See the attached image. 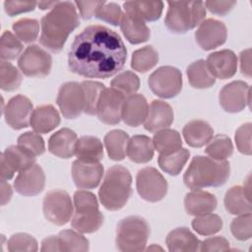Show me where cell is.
Segmentation results:
<instances>
[{
  "instance_id": "1",
  "label": "cell",
  "mask_w": 252,
  "mask_h": 252,
  "mask_svg": "<svg viewBox=\"0 0 252 252\" xmlns=\"http://www.w3.org/2000/svg\"><path fill=\"white\" fill-rule=\"evenodd\" d=\"M127 60L120 35L100 25H91L77 34L68 52L69 69L85 78H108L118 73Z\"/></svg>"
},
{
  "instance_id": "2",
  "label": "cell",
  "mask_w": 252,
  "mask_h": 252,
  "mask_svg": "<svg viewBox=\"0 0 252 252\" xmlns=\"http://www.w3.org/2000/svg\"><path fill=\"white\" fill-rule=\"evenodd\" d=\"M80 25L74 2H59L40 20L39 42L51 52H59L70 33Z\"/></svg>"
},
{
  "instance_id": "3",
  "label": "cell",
  "mask_w": 252,
  "mask_h": 252,
  "mask_svg": "<svg viewBox=\"0 0 252 252\" xmlns=\"http://www.w3.org/2000/svg\"><path fill=\"white\" fill-rule=\"evenodd\" d=\"M229 174L230 165L227 160L195 156L183 175V181L192 190L219 187L227 181Z\"/></svg>"
},
{
  "instance_id": "4",
  "label": "cell",
  "mask_w": 252,
  "mask_h": 252,
  "mask_svg": "<svg viewBox=\"0 0 252 252\" xmlns=\"http://www.w3.org/2000/svg\"><path fill=\"white\" fill-rule=\"evenodd\" d=\"M132 176L122 165H113L105 173L98 190L99 201L108 211H118L128 202L132 194Z\"/></svg>"
},
{
  "instance_id": "5",
  "label": "cell",
  "mask_w": 252,
  "mask_h": 252,
  "mask_svg": "<svg viewBox=\"0 0 252 252\" xmlns=\"http://www.w3.org/2000/svg\"><path fill=\"white\" fill-rule=\"evenodd\" d=\"M164 19L166 28L175 33H185L199 26L206 17L205 3L201 1H168Z\"/></svg>"
},
{
  "instance_id": "6",
  "label": "cell",
  "mask_w": 252,
  "mask_h": 252,
  "mask_svg": "<svg viewBox=\"0 0 252 252\" xmlns=\"http://www.w3.org/2000/svg\"><path fill=\"white\" fill-rule=\"evenodd\" d=\"M150 232V225L145 219L139 216L126 217L116 226V247L123 252L143 251Z\"/></svg>"
},
{
  "instance_id": "7",
  "label": "cell",
  "mask_w": 252,
  "mask_h": 252,
  "mask_svg": "<svg viewBox=\"0 0 252 252\" xmlns=\"http://www.w3.org/2000/svg\"><path fill=\"white\" fill-rule=\"evenodd\" d=\"M42 210L48 221L55 225H64L74 214V205L66 191L54 189L48 191L44 196Z\"/></svg>"
},
{
  "instance_id": "8",
  "label": "cell",
  "mask_w": 252,
  "mask_h": 252,
  "mask_svg": "<svg viewBox=\"0 0 252 252\" xmlns=\"http://www.w3.org/2000/svg\"><path fill=\"white\" fill-rule=\"evenodd\" d=\"M151 91L161 98H172L182 90V74L172 66H161L149 77Z\"/></svg>"
},
{
  "instance_id": "9",
  "label": "cell",
  "mask_w": 252,
  "mask_h": 252,
  "mask_svg": "<svg viewBox=\"0 0 252 252\" xmlns=\"http://www.w3.org/2000/svg\"><path fill=\"white\" fill-rule=\"evenodd\" d=\"M136 187L142 199L155 203L165 197L168 185L165 178L157 168L147 166L138 171Z\"/></svg>"
},
{
  "instance_id": "10",
  "label": "cell",
  "mask_w": 252,
  "mask_h": 252,
  "mask_svg": "<svg viewBox=\"0 0 252 252\" xmlns=\"http://www.w3.org/2000/svg\"><path fill=\"white\" fill-rule=\"evenodd\" d=\"M52 58L38 45H30L18 59L21 72L27 77L43 78L50 73Z\"/></svg>"
},
{
  "instance_id": "11",
  "label": "cell",
  "mask_w": 252,
  "mask_h": 252,
  "mask_svg": "<svg viewBox=\"0 0 252 252\" xmlns=\"http://www.w3.org/2000/svg\"><path fill=\"white\" fill-rule=\"evenodd\" d=\"M57 105L67 119H75L85 111V94L81 83H64L57 94Z\"/></svg>"
},
{
  "instance_id": "12",
  "label": "cell",
  "mask_w": 252,
  "mask_h": 252,
  "mask_svg": "<svg viewBox=\"0 0 252 252\" xmlns=\"http://www.w3.org/2000/svg\"><path fill=\"white\" fill-rule=\"evenodd\" d=\"M35 156L17 146L8 147L0 158V174L1 180H10L16 172H20L31 165L34 164Z\"/></svg>"
},
{
  "instance_id": "13",
  "label": "cell",
  "mask_w": 252,
  "mask_h": 252,
  "mask_svg": "<svg viewBox=\"0 0 252 252\" xmlns=\"http://www.w3.org/2000/svg\"><path fill=\"white\" fill-rule=\"evenodd\" d=\"M219 101L224 111L240 112L250 103V87L243 81L228 83L220 90Z\"/></svg>"
},
{
  "instance_id": "14",
  "label": "cell",
  "mask_w": 252,
  "mask_h": 252,
  "mask_svg": "<svg viewBox=\"0 0 252 252\" xmlns=\"http://www.w3.org/2000/svg\"><path fill=\"white\" fill-rule=\"evenodd\" d=\"M126 96L114 90L105 88L98 99L96 115L98 119L108 125L118 124L122 116V108Z\"/></svg>"
},
{
  "instance_id": "15",
  "label": "cell",
  "mask_w": 252,
  "mask_h": 252,
  "mask_svg": "<svg viewBox=\"0 0 252 252\" xmlns=\"http://www.w3.org/2000/svg\"><path fill=\"white\" fill-rule=\"evenodd\" d=\"M32 111V101L23 94L13 96L3 109L6 123L15 130L27 128L31 125Z\"/></svg>"
},
{
  "instance_id": "16",
  "label": "cell",
  "mask_w": 252,
  "mask_h": 252,
  "mask_svg": "<svg viewBox=\"0 0 252 252\" xmlns=\"http://www.w3.org/2000/svg\"><path fill=\"white\" fill-rule=\"evenodd\" d=\"M227 37V30L222 22L215 19L204 20L195 32V39L204 50H212L222 45Z\"/></svg>"
},
{
  "instance_id": "17",
  "label": "cell",
  "mask_w": 252,
  "mask_h": 252,
  "mask_svg": "<svg viewBox=\"0 0 252 252\" xmlns=\"http://www.w3.org/2000/svg\"><path fill=\"white\" fill-rule=\"evenodd\" d=\"M45 175L40 165L34 163L20 171L14 181L16 191L23 196H36L44 188Z\"/></svg>"
},
{
  "instance_id": "18",
  "label": "cell",
  "mask_w": 252,
  "mask_h": 252,
  "mask_svg": "<svg viewBox=\"0 0 252 252\" xmlns=\"http://www.w3.org/2000/svg\"><path fill=\"white\" fill-rule=\"evenodd\" d=\"M103 175V166L99 162L90 163L76 159L72 165V178L80 189L97 187Z\"/></svg>"
},
{
  "instance_id": "19",
  "label": "cell",
  "mask_w": 252,
  "mask_h": 252,
  "mask_svg": "<svg viewBox=\"0 0 252 252\" xmlns=\"http://www.w3.org/2000/svg\"><path fill=\"white\" fill-rule=\"evenodd\" d=\"M206 63L212 75L220 80L233 77L237 70V57L235 53L229 49H222L211 53Z\"/></svg>"
},
{
  "instance_id": "20",
  "label": "cell",
  "mask_w": 252,
  "mask_h": 252,
  "mask_svg": "<svg viewBox=\"0 0 252 252\" xmlns=\"http://www.w3.org/2000/svg\"><path fill=\"white\" fill-rule=\"evenodd\" d=\"M173 118L174 115L171 106L163 100L155 99L149 105L144 127L149 132H158L169 127L173 122Z\"/></svg>"
},
{
  "instance_id": "21",
  "label": "cell",
  "mask_w": 252,
  "mask_h": 252,
  "mask_svg": "<svg viewBox=\"0 0 252 252\" xmlns=\"http://www.w3.org/2000/svg\"><path fill=\"white\" fill-rule=\"evenodd\" d=\"M148 111L149 104L146 97L143 94H134L126 96L121 119L128 126L138 127L145 122Z\"/></svg>"
},
{
  "instance_id": "22",
  "label": "cell",
  "mask_w": 252,
  "mask_h": 252,
  "mask_svg": "<svg viewBox=\"0 0 252 252\" xmlns=\"http://www.w3.org/2000/svg\"><path fill=\"white\" fill-rule=\"evenodd\" d=\"M77 141V134L73 130L62 128L49 138L48 150L52 155L58 158H70L75 155Z\"/></svg>"
},
{
  "instance_id": "23",
  "label": "cell",
  "mask_w": 252,
  "mask_h": 252,
  "mask_svg": "<svg viewBox=\"0 0 252 252\" xmlns=\"http://www.w3.org/2000/svg\"><path fill=\"white\" fill-rule=\"evenodd\" d=\"M218 205L215 195L201 189H194L188 192L184 198V207L191 216H201L212 213Z\"/></svg>"
},
{
  "instance_id": "24",
  "label": "cell",
  "mask_w": 252,
  "mask_h": 252,
  "mask_svg": "<svg viewBox=\"0 0 252 252\" xmlns=\"http://www.w3.org/2000/svg\"><path fill=\"white\" fill-rule=\"evenodd\" d=\"M125 14L143 22H154L160 18L163 10L161 1H127L123 4Z\"/></svg>"
},
{
  "instance_id": "25",
  "label": "cell",
  "mask_w": 252,
  "mask_h": 252,
  "mask_svg": "<svg viewBox=\"0 0 252 252\" xmlns=\"http://www.w3.org/2000/svg\"><path fill=\"white\" fill-rule=\"evenodd\" d=\"M60 124V115L51 104H44L33 109L31 126L37 134H46Z\"/></svg>"
},
{
  "instance_id": "26",
  "label": "cell",
  "mask_w": 252,
  "mask_h": 252,
  "mask_svg": "<svg viewBox=\"0 0 252 252\" xmlns=\"http://www.w3.org/2000/svg\"><path fill=\"white\" fill-rule=\"evenodd\" d=\"M165 243L171 252H193L200 249L201 241L187 227H177L171 230Z\"/></svg>"
},
{
  "instance_id": "27",
  "label": "cell",
  "mask_w": 252,
  "mask_h": 252,
  "mask_svg": "<svg viewBox=\"0 0 252 252\" xmlns=\"http://www.w3.org/2000/svg\"><path fill=\"white\" fill-rule=\"evenodd\" d=\"M224 207L226 211L235 216L251 213L250 185L246 187L233 186L224 195Z\"/></svg>"
},
{
  "instance_id": "28",
  "label": "cell",
  "mask_w": 252,
  "mask_h": 252,
  "mask_svg": "<svg viewBox=\"0 0 252 252\" xmlns=\"http://www.w3.org/2000/svg\"><path fill=\"white\" fill-rule=\"evenodd\" d=\"M182 134L185 142L193 148H201L207 145L214 136L211 125L200 119L189 121L183 128Z\"/></svg>"
},
{
  "instance_id": "29",
  "label": "cell",
  "mask_w": 252,
  "mask_h": 252,
  "mask_svg": "<svg viewBox=\"0 0 252 252\" xmlns=\"http://www.w3.org/2000/svg\"><path fill=\"white\" fill-rule=\"evenodd\" d=\"M155 153L153 140L146 135H135L129 139L127 157L136 163L149 162Z\"/></svg>"
},
{
  "instance_id": "30",
  "label": "cell",
  "mask_w": 252,
  "mask_h": 252,
  "mask_svg": "<svg viewBox=\"0 0 252 252\" xmlns=\"http://www.w3.org/2000/svg\"><path fill=\"white\" fill-rule=\"evenodd\" d=\"M75 156L85 162H99L103 158L101 141L94 136H82L77 141Z\"/></svg>"
},
{
  "instance_id": "31",
  "label": "cell",
  "mask_w": 252,
  "mask_h": 252,
  "mask_svg": "<svg viewBox=\"0 0 252 252\" xmlns=\"http://www.w3.org/2000/svg\"><path fill=\"white\" fill-rule=\"evenodd\" d=\"M120 29L126 39L132 44H139L150 38L151 32L145 22L131 18L124 14L120 23Z\"/></svg>"
},
{
  "instance_id": "32",
  "label": "cell",
  "mask_w": 252,
  "mask_h": 252,
  "mask_svg": "<svg viewBox=\"0 0 252 252\" xmlns=\"http://www.w3.org/2000/svg\"><path fill=\"white\" fill-rule=\"evenodd\" d=\"M104 146L112 160H122L127 154L129 136L123 130H111L104 136Z\"/></svg>"
},
{
  "instance_id": "33",
  "label": "cell",
  "mask_w": 252,
  "mask_h": 252,
  "mask_svg": "<svg viewBox=\"0 0 252 252\" xmlns=\"http://www.w3.org/2000/svg\"><path fill=\"white\" fill-rule=\"evenodd\" d=\"M189 84L195 89H208L212 87L216 78L210 72L205 60L200 59L191 63L186 70Z\"/></svg>"
},
{
  "instance_id": "34",
  "label": "cell",
  "mask_w": 252,
  "mask_h": 252,
  "mask_svg": "<svg viewBox=\"0 0 252 252\" xmlns=\"http://www.w3.org/2000/svg\"><path fill=\"white\" fill-rule=\"evenodd\" d=\"M190 157L187 149L180 148L179 150L168 153L160 154L158 158L159 167L169 175H178Z\"/></svg>"
},
{
  "instance_id": "35",
  "label": "cell",
  "mask_w": 252,
  "mask_h": 252,
  "mask_svg": "<svg viewBox=\"0 0 252 252\" xmlns=\"http://www.w3.org/2000/svg\"><path fill=\"white\" fill-rule=\"evenodd\" d=\"M155 149L159 154H168L179 150L182 147L180 134L173 129H162L158 131L153 138Z\"/></svg>"
},
{
  "instance_id": "36",
  "label": "cell",
  "mask_w": 252,
  "mask_h": 252,
  "mask_svg": "<svg viewBox=\"0 0 252 252\" xmlns=\"http://www.w3.org/2000/svg\"><path fill=\"white\" fill-rule=\"evenodd\" d=\"M103 223V215L98 211L90 213H74L71 220L72 227L81 233H93Z\"/></svg>"
},
{
  "instance_id": "37",
  "label": "cell",
  "mask_w": 252,
  "mask_h": 252,
  "mask_svg": "<svg viewBox=\"0 0 252 252\" xmlns=\"http://www.w3.org/2000/svg\"><path fill=\"white\" fill-rule=\"evenodd\" d=\"M158 62V53L151 45L144 46L133 52L131 67L140 73H146Z\"/></svg>"
},
{
  "instance_id": "38",
  "label": "cell",
  "mask_w": 252,
  "mask_h": 252,
  "mask_svg": "<svg viewBox=\"0 0 252 252\" xmlns=\"http://www.w3.org/2000/svg\"><path fill=\"white\" fill-rule=\"evenodd\" d=\"M206 154L217 160H226L233 153V145L229 137L226 135H217L207 144Z\"/></svg>"
},
{
  "instance_id": "39",
  "label": "cell",
  "mask_w": 252,
  "mask_h": 252,
  "mask_svg": "<svg viewBox=\"0 0 252 252\" xmlns=\"http://www.w3.org/2000/svg\"><path fill=\"white\" fill-rule=\"evenodd\" d=\"M193 229L201 235H213L222 228V220L216 214H205L196 216L192 220Z\"/></svg>"
},
{
  "instance_id": "40",
  "label": "cell",
  "mask_w": 252,
  "mask_h": 252,
  "mask_svg": "<svg viewBox=\"0 0 252 252\" xmlns=\"http://www.w3.org/2000/svg\"><path fill=\"white\" fill-rule=\"evenodd\" d=\"M61 244L62 251H88L89 240L79 231L72 229H64L57 235Z\"/></svg>"
},
{
  "instance_id": "41",
  "label": "cell",
  "mask_w": 252,
  "mask_h": 252,
  "mask_svg": "<svg viewBox=\"0 0 252 252\" xmlns=\"http://www.w3.org/2000/svg\"><path fill=\"white\" fill-rule=\"evenodd\" d=\"M15 35L25 43L34 41L39 32V23L35 19L23 18L15 22L12 26Z\"/></svg>"
},
{
  "instance_id": "42",
  "label": "cell",
  "mask_w": 252,
  "mask_h": 252,
  "mask_svg": "<svg viewBox=\"0 0 252 252\" xmlns=\"http://www.w3.org/2000/svg\"><path fill=\"white\" fill-rule=\"evenodd\" d=\"M85 94V113L89 115L96 114L99 96L105 86L99 82L83 81L81 83Z\"/></svg>"
},
{
  "instance_id": "43",
  "label": "cell",
  "mask_w": 252,
  "mask_h": 252,
  "mask_svg": "<svg viewBox=\"0 0 252 252\" xmlns=\"http://www.w3.org/2000/svg\"><path fill=\"white\" fill-rule=\"evenodd\" d=\"M23 50L21 40L10 31H5L0 39V57L2 61L16 59Z\"/></svg>"
},
{
  "instance_id": "44",
  "label": "cell",
  "mask_w": 252,
  "mask_h": 252,
  "mask_svg": "<svg viewBox=\"0 0 252 252\" xmlns=\"http://www.w3.org/2000/svg\"><path fill=\"white\" fill-rule=\"evenodd\" d=\"M110 84L111 88L118 91L125 96H129L134 94L139 90L140 79L135 73L131 71H125L118 74Z\"/></svg>"
},
{
  "instance_id": "45",
  "label": "cell",
  "mask_w": 252,
  "mask_h": 252,
  "mask_svg": "<svg viewBox=\"0 0 252 252\" xmlns=\"http://www.w3.org/2000/svg\"><path fill=\"white\" fill-rule=\"evenodd\" d=\"M22 82V76L18 69L8 61L0 64V88L6 92L17 90Z\"/></svg>"
},
{
  "instance_id": "46",
  "label": "cell",
  "mask_w": 252,
  "mask_h": 252,
  "mask_svg": "<svg viewBox=\"0 0 252 252\" xmlns=\"http://www.w3.org/2000/svg\"><path fill=\"white\" fill-rule=\"evenodd\" d=\"M7 248L10 252H19V251H28L35 252L38 249L37 241L34 237L28 233H15L13 234L8 242Z\"/></svg>"
},
{
  "instance_id": "47",
  "label": "cell",
  "mask_w": 252,
  "mask_h": 252,
  "mask_svg": "<svg viewBox=\"0 0 252 252\" xmlns=\"http://www.w3.org/2000/svg\"><path fill=\"white\" fill-rule=\"evenodd\" d=\"M230 230L233 236L240 240L245 241L252 236V216L251 213L239 215L230 223Z\"/></svg>"
},
{
  "instance_id": "48",
  "label": "cell",
  "mask_w": 252,
  "mask_h": 252,
  "mask_svg": "<svg viewBox=\"0 0 252 252\" xmlns=\"http://www.w3.org/2000/svg\"><path fill=\"white\" fill-rule=\"evenodd\" d=\"M18 145L33 156L37 157L45 152V145L42 137L35 132H25L18 138Z\"/></svg>"
},
{
  "instance_id": "49",
  "label": "cell",
  "mask_w": 252,
  "mask_h": 252,
  "mask_svg": "<svg viewBox=\"0 0 252 252\" xmlns=\"http://www.w3.org/2000/svg\"><path fill=\"white\" fill-rule=\"evenodd\" d=\"M74 213H89L98 211V203L94 193L78 190L74 194Z\"/></svg>"
},
{
  "instance_id": "50",
  "label": "cell",
  "mask_w": 252,
  "mask_h": 252,
  "mask_svg": "<svg viewBox=\"0 0 252 252\" xmlns=\"http://www.w3.org/2000/svg\"><path fill=\"white\" fill-rule=\"evenodd\" d=\"M123 12L116 3H104L96 12L95 17L112 26H120Z\"/></svg>"
},
{
  "instance_id": "51",
  "label": "cell",
  "mask_w": 252,
  "mask_h": 252,
  "mask_svg": "<svg viewBox=\"0 0 252 252\" xmlns=\"http://www.w3.org/2000/svg\"><path fill=\"white\" fill-rule=\"evenodd\" d=\"M235 143L241 154L251 155V123H245L236 130Z\"/></svg>"
},
{
  "instance_id": "52",
  "label": "cell",
  "mask_w": 252,
  "mask_h": 252,
  "mask_svg": "<svg viewBox=\"0 0 252 252\" xmlns=\"http://www.w3.org/2000/svg\"><path fill=\"white\" fill-rule=\"evenodd\" d=\"M37 5L34 1H5L4 9L5 12L10 16H16L22 13L32 11Z\"/></svg>"
},
{
  "instance_id": "53",
  "label": "cell",
  "mask_w": 252,
  "mask_h": 252,
  "mask_svg": "<svg viewBox=\"0 0 252 252\" xmlns=\"http://www.w3.org/2000/svg\"><path fill=\"white\" fill-rule=\"evenodd\" d=\"M229 249V242L222 236L209 237L201 242L200 251H226Z\"/></svg>"
},
{
  "instance_id": "54",
  "label": "cell",
  "mask_w": 252,
  "mask_h": 252,
  "mask_svg": "<svg viewBox=\"0 0 252 252\" xmlns=\"http://www.w3.org/2000/svg\"><path fill=\"white\" fill-rule=\"evenodd\" d=\"M84 20L95 17L97 10L105 3L104 1H76L74 2Z\"/></svg>"
},
{
  "instance_id": "55",
  "label": "cell",
  "mask_w": 252,
  "mask_h": 252,
  "mask_svg": "<svg viewBox=\"0 0 252 252\" xmlns=\"http://www.w3.org/2000/svg\"><path fill=\"white\" fill-rule=\"evenodd\" d=\"M205 7L211 13L224 16L236 5V1H206Z\"/></svg>"
},
{
  "instance_id": "56",
  "label": "cell",
  "mask_w": 252,
  "mask_h": 252,
  "mask_svg": "<svg viewBox=\"0 0 252 252\" xmlns=\"http://www.w3.org/2000/svg\"><path fill=\"white\" fill-rule=\"evenodd\" d=\"M251 49H245L240 53V69L243 75L251 76Z\"/></svg>"
},
{
  "instance_id": "57",
  "label": "cell",
  "mask_w": 252,
  "mask_h": 252,
  "mask_svg": "<svg viewBox=\"0 0 252 252\" xmlns=\"http://www.w3.org/2000/svg\"><path fill=\"white\" fill-rule=\"evenodd\" d=\"M40 251H62L58 236H49L42 240Z\"/></svg>"
},
{
  "instance_id": "58",
  "label": "cell",
  "mask_w": 252,
  "mask_h": 252,
  "mask_svg": "<svg viewBox=\"0 0 252 252\" xmlns=\"http://www.w3.org/2000/svg\"><path fill=\"white\" fill-rule=\"evenodd\" d=\"M13 195L11 185L6 180H1V205H6Z\"/></svg>"
},
{
  "instance_id": "59",
  "label": "cell",
  "mask_w": 252,
  "mask_h": 252,
  "mask_svg": "<svg viewBox=\"0 0 252 252\" xmlns=\"http://www.w3.org/2000/svg\"><path fill=\"white\" fill-rule=\"evenodd\" d=\"M58 3V1H50V2H39L37 3L38 7L41 9V10H45V9H52L56 4Z\"/></svg>"
},
{
  "instance_id": "60",
  "label": "cell",
  "mask_w": 252,
  "mask_h": 252,
  "mask_svg": "<svg viewBox=\"0 0 252 252\" xmlns=\"http://www.w3.org/2000/svg\"><path fill=\"white\" fill-rule=\"evenodd\" d=\"M147 250H161L162 251V248H160L158 246H156V245H152L149 248H147Z\"/></svg>"
}]
</instances>
